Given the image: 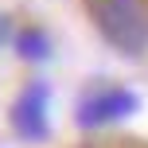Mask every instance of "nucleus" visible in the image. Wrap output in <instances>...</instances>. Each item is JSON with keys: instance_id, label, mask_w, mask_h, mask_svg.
Wrapping results in <instances>:
<instances>
[{"instance_id": "obj_1", "label": "nucleus", "mask_w": 148, "mask_h": 148, "mask_svg": "<svg viewBox=\"0 0 148 148\" xmlns=\"http://www.w3.org/2000/svg\"><path fill=\"white\" fill-rule=\"evenodd\" d=\"M86 8L113 51L121 55L148 51V4L144 0H86Z\"/></svg>"}, {"instance_id": "obj_2", "label": "nucleus", "mask_w": 148, "mask_h": 148, "mask_svg": "<svg viewBox=\"0 0 148 148\" xmlns=\"http://www.w3.org/2000/svg\"><path fill=\"white\" fill-rule=\"evenodd\" d=\"M47 105H51V90L47 82H31L12 105V129L23 140H39L47 136Z\"/></svg>"}, {"instance_id": "obj_3", "label": "nucleus", "mask_w": 148, "mask_h": 148, "mask_svg": "<svg viewBox=\"0 0 148 148\" xmlns=\"http://www.w3.org/2000/svg\"><path fill=\"white\" fill-rule=\"evenodd\" d=\"M136 94L129 90H97L94 97H86L78 109V125L82 129H101V125H113V121L136 113Z\"/></svg>"}, {"instance_id": "obj_4", "label": "nucleus", "mask_w": 148, "mask_h": 148, "mask_svg": "<svg viewBox=\"0 0 148 148\" xmlns=\"http://www.w3.org/2000/svg\"><path fill=\"white\" fill-rule=\"evenodd\" d=\"M16 43H20V55H23V59H35V62H43L47 55H51V39H47L39 27L23 31V35L16 39Z\"/></svg>"}, {"instance_id": "obj_5", "label": "nucleus", "mask_w": 148, "mask_h": 148, "mask_svg": "<svg viewBox=\"0 0 148 148\" xmlns=\"http://www.w3.org/2000/svg\"><path fill=\"white\" fill-rule=\"evenodd\" d=\"M8 39V16H0V43Z\"/></svg>"}]
</instances>
